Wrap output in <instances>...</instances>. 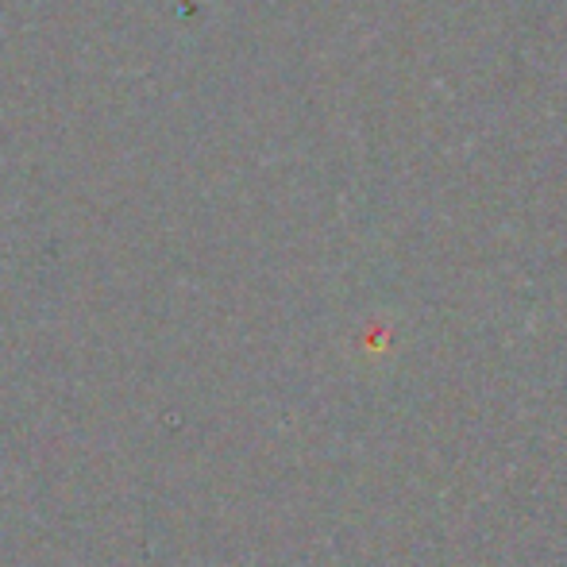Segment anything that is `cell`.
I'll return each mask as SVG.
<instances>
[]
</instances>
